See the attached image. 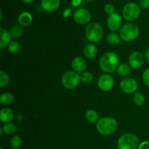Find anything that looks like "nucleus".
<instances>
[{"instance_id":"nucleus-15","label":"nucleus","mask_w":149,"mask_h":149,"mask_svg":"<svg viewBox=\"0 0 149 149\" xmlns=\"http://www.w3.org/2000/svg\"><path fill=\"white\" fill-rule=\"evenodd\" d=\"M0 36H1V39H0V48L4 49L6 47L8 46L11 42V34L10 32L6 30L4 28H0Z\"/></svg>"},{"instance_id":"nucleus-39","label":"nucleus","mask_w":149,"mask_h":149,"mask_svg":"<svg viewBox=\"0 0 149 149\" xmlns=\"http://www.w3.org/2000/svg\"><path fill=\"white\" fill-rule=\"evenodd\" d=\"M85 1H95V0H85Z\"/></svg>"},{"instance_id":"nucleus-25","label":"nucleus","mask_w":149,"mask_h":149,"mask_svg":"<svg viewBox=\"0 0 149 149\" xmlns=\"http://www.w3.org/2000/svg\"><path fill=\"white\" fill-rule=\"evenodd\" d=\"M130 72V67L126 63L121 64L117 68V73L122 76L127 75Z\"/></svg>"},{"instance_id":"nucleus-34","label":"nucleus","mask_w":149,"mask_h":149,"mask_svg":"<svg viewBox=\"0 0 149 149\" xmlns=\"http://www.w3.org/2000/svg\"><path fill=\"white\" fill-rule=\"evenodd\" d=\"M81 1H82V0H71V4H72L73 7H77L80 6V4H81Z\"/></svg>"},{"instance_id":"nucleus-24","label":"nucleus","mask_w":149,"mask_h":149,"mask_svg":"<svg viewBox=\"0 0 149 149\" xmlns=\"http://www.w3.org/2000/svg\"><path fill=\"white\" fill-rule=\"evenodd\" d=\"M133 102L137 106H143L146 102V97L141 92H136L133 96Z\"/></svg>"},{"instance_id":"nucleus-5","label":"nucleus","mask_w":149,"mask_h":149,"mask_svg":"<svg viewBox=\"0 0 149 149\" xmlns=\"http://www.w3.org/2000/svg\"><path fill=\"white\" fill-rule=\"evenodd\" d=\"M140 34V29L136 24L132 23H127L120 29L119 35L122 40L130 42L136 39Z\"/></svg>"},{"instance_id":"nucleus-4","label":"nucleus","mask_w":149,"mask_h":149,"mask_svg":"<svg viewBox=\"0 0 149 149\" xmlns=\"http://www.w3.org/2000/svg\"><path fill=\"white\" fill-rule=\"evenodd\" d=\"M104 31L103 26L98 23H89L85 29V35L87 39L92 42H97L103 38Z\"/></svg>"},{"instance_id":"nucleus-27","label":"nucleus","mask_w":149,"mask_h":149,"mask_svg":"<svg viewBox=\"0 0 149 149\" xmlns=\"http://www.w3.org/2000/svg\"><path fill=\"white\" fill-rule=\"evenodd\" d=\"M9 80H10V77L7 73L4 71L0 72V87H4L9 83Z\"/></svg>"},{"instance_id":"nucleus-13","label":"nucleus","mask_w":149,"mask_h":149,"mask_svg":"<svg viewBox=\"0 0 149 149\" xmlns=\"http://www.w3.org/2000/svg\"><path fill=\"white\" fill-rule=\"evenodd\" d=\"M61 6V0H42L41 7L47 12H54Z\"/></svg>"},{"instance_id":"nucleus-40","label":"nucleus","mask_w":149,"mask_h":149,"mask_svg":"<svg viewBox=\"0 0 149 149\" xmlns=\"http://www.w3.org/2000/svg\"><path fill=\"white\" fill-rule=\"evenodd\" d=\"M0 149H3V148L1 147V148H0Z\"/></svg>"},{"instance_id":"nucleus-3","label":"nucleus","mask_w":149,"mask_h":149,"mask_svg":"<svg viewBox=\"0 0 149 149\" xmlns=\"http://www.w3.org/2000/svg\"><path fill=\"white\" fill-rule=\"evenodd\" d=\"M118 149H136L139 146V138L133 133H125L119 137Z\"/></svg>"},{"instance_id":"nucleus-22","label":"nucleus","mask_w":149,"mask_h":149,"mask_svg":"<svg viewBox=\"0 0 149 149\" xmlns=\"http://www.w3.org/2000/svg\"><path fill=\"white\" fill-rule=\"evenodd\" d=\"M3 131L7 134H15L17 131V127L15 124L11 122L7 123L2 127Z\"/></svg>"},{"instance_id":"nucleus-38","label":"nucleus","mask_w":149,"mask_h":149,"mask_svg":"<svg viewBox=\"0 0 149 149\" xmlns=\"http://www.w3.org/2000/svg\"><path fill=\"white\" fill-rule=\"evenodd\" d=\"M0 14H1V16H0V20H2V17H3L2 10H0Z\"/></svg>"},{"instance_id":"nucleus-29","label":"nucleus","mask_w":149,"mask_h":149,"mask_svg":"<svg viewBox=\"0 0 149 149\" xmlns=\"http://www.w3.org/2000/svg\"><path fill=\"white\" fill-rule=\"evenodd\" d=\"M19 44L15 41H12L8 45V51L10 53H16L19 51Z\"/></svg>"},{"instance_id":"nucleus-8","label":"nucleus","mask_w":149,"mask_h":149,"mask_svg":"<svg viewBox=\"0 0 149 149\" xmlns=\"http://www.w3.org/2000/svg\"><path fill=\"white\" fill-rule=\"evenodd\" d=\"M74 20L78 24H87L91 20V13L87 9L78 8L74 13Z\"/></svg>"},{"instance_id":"nucleus-16","label":"nucleus","mask_w":149,"mask_h":149,"mask_svg":"<svg viewBox=\"0 0 149 149\" xmlns=\"http://www.w3.org/2000/svg\"><path fill=\"white\" fill-rule=\"evenodd\" d=\"M0 119L1 122L7 124L13 119V112L10 108H4L0 111Z\"/></svg>"},{"instance_id":"nucleus-10","label":"nucleus","mask_w":149,"mask_h":149,"mask_svg":"<svg viewBox=\"0 0 149 149\" xmlns=\"http://www.w3.org/2000/svg\"><path fill=\"white\" fill-rule=\"evenodd\" d=\"M119 87L122 92L130 94L138 90V82L135 79L129 77V78H125L122 80L119 85Z\"/></svg>"},{"instance_id":"nucleus-11","label":"nucleus","mask_w":149,"mask_h":149,"mask_svg":"<svg viewBox=\"0 0 149 149\" xmlns=\"http://www.w3.org/2000/svg\"><path fill=\"white\" fill-rule=\"evenodd\" d=\"M122 18L119 13H113L110 15L107 19V26L111 31H117L122 28Z\"/></svg>"},{"instance_id":"nucleus-23","label":"nucleus","mask_w":149,"mask_h":149,"mask_svg":"<svg viewBox=\"0 0 149 149\" xmlns=\"http://www.w3.org/2000/svg\"><path fill=\"white\" fill-rule=\"evenodd\" d=\"M22 143H23V140L20 136L19 135H15L12 137V138L10 140V146L13 148V149H17L21 146Z\"/></svg>"},{"instance_id":"nucleus-19","label":"nucleus","mask_w":149,"mask_h":149,"mask_svg":"<svg viewBox=\"0 0 149 149\" xmlns=\"http://www.w3.org/2000/svg\"><path fill=\"white\" fill-rule=\"evenodd\" d=\"M85 118L90 123H97L99 120V115L97 112L94 110L90 109L87 110L85 112Z\"/></svg>"},{"instance_id":"nucleus-26","label":"nucleus","mask_w":149,"mask_h":149,"mask_svg":"<svg viewBox=\"0 0 149 149\" xmlns=\"http://www.w3.org/2000/svg\"><path fill=\"white\" fill-rule=\"evenodd\" d=\"M94 76L91 72H84L80 75L81 81L84 83H90L93 81Z\"/></svg>"},{"instance_id":"nucleus-36","label":"nucleus","mask_w":149,"mask_h":149,"mask_svg":"<svg viewBox=\"0 0 149 149\" xmlns=\"http://www.w3.org/2000/svg\"><path fill=\"white\" fill-rule=\"evenodd\" d=\"M145 57H146V61L149 63V47L147 48L146 51Z\"/></svg>"},{"instance_id":"nucleus-7","label":"nucleus","mask_w":149,"mask_h":149,"mask_svg":"<svg viewBox=\"0 0 149 149\" xmlns=\"http://www.w3.org/2000/svg\"><path fill=\"white\" fill-rule=\"evenodd\" d=\"M80 75L75 71H68L63 74L61 79L63 86L68 89H74L79 84Z\"/></svg>"},{"instance_id":"nucleus-33","label":"nucleus","mask_w":149,"mask_h":149,"mask_svg":"<svg viewBox=\"0 0 149 149\" xmlns=\"http://www.w3.org/2000/svg\"><path fill=\"white\" fill-rule=\"evenodd\" d=\"M138 149H149V141L146 140V141L142 142L139 144Z\"/></svg>"},{"instance_id":"nucleus-30","label":"nucleus","mask_w":149,"mask_h":149,"mask_svg":"<svg viewBox=\"0 0 149 149\" xmlns=\"http://www.w3.org/2000/svg\"><path fill=\"white\" fill-rule=\"evenodd\" d=\"M104 11L109 15L114 13L115 7L112 4H106L104 7Z\"/></svg>"},{"instance_id":"nucleus-1","label":"nucleus","mask_w":149,"mask_h":149,"mask_svg":"<svg viewBox=\"0 0 149 149\" xmlns=\"http://www.w3.org/2000/svg\"><path fill=\"white\" fill-rule=\"evenodd\" d=\"M119 56L114 52H107L100 59V67L104 72L111 73L116 71L119 67Z\"/></svg>"},{"instance_id":"nucleus-35","label":"nucleus","mask_w":149,"mask_h":149,"mask_svg":"<svg viewBox=\"0 0 149 149\" xmlns=\"http://www.w3.org/2000/svg\"><path fill=\"white\" fill-rule=\"evenodd\" d=\"M71 14V9L70 8H66L65 10V11L63 12V16L65 18H68V16Z\"/></svg>"},{"instance_id":"nucleus-32","label":"nucleus","mask_w":149,"mask_h":149,"mask_svg":"<svg viewBox=\"0 0 149 149\" xmlns=\"http://www.w3.org/2000/svg\"><path fill=\"white\" fill-rule=\"evenodd\" d=\"M139 5L143 10H146L149 7V0H140Z\"/></svg>"},{"instance_id":"nucleus-2","label":"nucleus","mask_w":149,"mask_h":149,"mask_svg":"<svg viewBox=\"0 0 149 149\" xmlns=\"http://www.w3.org/2000/svg\"><path fill=\"white\" fill-rule=\"evenodd\" d=\"M118 123L116 120L111 117H104L97 121L96 129L97 132L103 136H109L113 134L117 130Z\"/></svg>"},{"instance_id":"nucleus-18","label":"nucleus","mask_w":149,"mask_h":149,"mask_svg":"<svg viewBox=\"0 0 149 149\" xmlns=\"http://www.w3.org/2000/svg\"><path fill=\"white\" fill-rule=\"evenodd\" d=\"M32 20H33L32 15L29 12H23L18 17L19 23L23 26H28L31 23Z\"/></svg>"},{"instance_id":"nucleus-14","label":"nucleus","mask_w":149,"mask_h":149,"mask_svg":"<svg viewBox=\"0 0 149 149\" xmlns=\"http://www.w3.org/2000/svg\"><path fill=\"white\" fill-rule=\"evenodd\" d=\"M71 66L74 71L77 72V73H82L87 67V63L82 57L77 56L72 60Z\"/></svg>"},{"instance_id":"nucleus-12","label":"nucleus","mask_w":149,"mask_h":149,"mask_svg":"<svg viewBox=\"0 0 149 149\" xmlns=\"http://www.w3.org/2000/svg\"><path fill=\"white\" fill-rule=\"evenodd\" d=\"M144 63V57L141 53L138 51L133 52L129 58V64L131 67L134 69H138L143 66Z\"/></svg>"},{"instance_id":"nucleus-37","label":"nucleus","mask_w":149,"mask_h":149,"mask_svg":"<svg viewBox=\"0 0 149 149\" xmlns=\"http://www.w3.org/2000/svg\"><path fill=\"white\" fill-rule=\"evenodd\" d=\"M21 1H23V2L26 3V4H30V3L33 2L35 0H21Z\"/></svg>"},{"instance_id":"nucleus-21","label":"nucleus","mask_w":149,"mask_h":149,"mask_svg":"<svg viewBox=\"0 0 149 149\" xmlns=\"http://www.w3.org/2000/svg\"><path fill=\"white\" fill-rule=\"evenodd\" d=\"M121 39L122 38L116 33H110L106 36V41L110 45H118L121 42Z\"/></svg>"},{"instance_id":"nucleus-17","label":"nucleus","mask_w":149,"mask_h":149,"mask_svg":"<svg viewBox=\"0 0 149 149\" xmlns=\"http://www.w3.org/2000/svg\"><path fill=\"white\" fill-rule=\"evenodd\" d=\"M84 54L87 58H94L97 54V48L94 44H87L84 48Z\"/></svg>"},{"instance_id":"nucleus-20","label":"nucleus","mask_w":149,"mask_h":149,"mask_svg":"<svg viewBox=\"0 0 149 149\" xmlns=\"http://www.w3.org/2000/svg\"><path fill=\"white\" fill-rule=\"evenodd\" d=\"M14 101V96L10 92H4L0 96V102L4 105H9Z\"/></svg>"},{"instance_id":"nucleus-6","label":"nucleus","mask_w":149,"mask_h":149,"mask_svg":"<svg viewBox=\"0 0 149 149\" xmlns=\"http://www.w3.org/2000/svg\"><path fill=\"white\" fill-rule=\"evenodd\" d=\"M141 8L140 5L135 2H129L124 6L122 9V16L128 21H134L141 15Z\"/></svg>"},{"instance_id":"nucleus-9","label":"nucleus","mask_w":149,"mask_h":149,"mask_svg":"<svg viewBox=\"0 0 149 149\" xmlns=\"http://www.w3.org/2000/svg\"><path fill=\"white\" fill-rule=\"evenodd\" d=\"M97 86L103 91H109L114 86V80L110 74H103L99 77Z\"/></svg>"},{"instance_id":"nucleus-31","label":"nucleus","mask_w":149,"mask_h":149,"mask_svg":"<svg viewBox=\"0 0 149 149\" xmlns=\"http://www.w3.org/2000/svg\"><path fill=\"white\" fill-rule=\"evenodd\" d=\"M143 80L146 86H149V68L146 70L143 73Z\"/></svg>"},{"instance_id":"nucleus-28","label":"nucleus","mask_w":149,"mask_h":149,"mask_svg":"<svg viewBox=\"0 0 149 149\" xmlns=\"http://www.w3.org/2000/svg\"><path fill=\"white\" fill-rule=\"evenodd\" d=\"M10 32L12 37L13 38L20 37L22 35V29H20V26H15L14 27L12 28Z\"/></svg>"}]
</instances>
